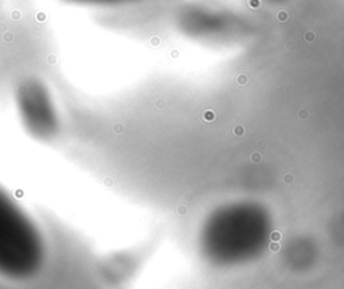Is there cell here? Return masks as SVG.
<instances>
[{
  "mask_svg": "<svg viewBox=\"0 0 344 289\" xmlns=\"http://www.w3.org/2000/svg\"><path fill=\"white\" fill-rule=\"evenodd\" d=\"M43 239L19 203L0 186V274L23 278L43 260Z\"/></svg>",
  "mask_w": 344,
  "mask_h": 289,
  "instance_id": "obj_1",
  "label": "cell"
}]
</instances>
